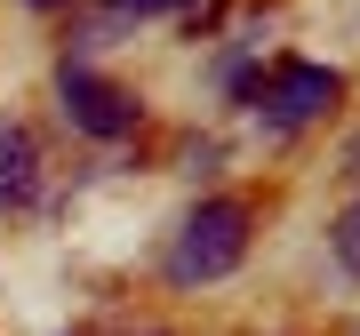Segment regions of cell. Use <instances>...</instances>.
<instances>
[{
    "mask_svg": "<svg viewBox=\"0 0 360 336\" xmlns=\"http://www.w3.org/2000/svg\"><path fill=\"white\" fill-rule=\"evenodd\" d=\"M240 257H248V208L240 200H200L193 217H184L176 248H168V280H176V288L224 280Z\"/></svg>",
    "mask_w": 360,
    "mask_h": 336,
    "instance_id": "cell-1",
    "label": "cell"
},
{
    "mask_svg": "<svg viewBox=\"0 0 360 336\" xmlns=\"http://www.w3.org/2000/svg\"><path fill=\"white\" fill-rule=\"evenodd\" d=\"M32 168H40V144L32 129H0V200H16V193H32Z\"/></svg>",
    "mask_w": 360,
    "mask_h": 336,
    "instance_id": "cell-4",
    "label": "cell"
},
{
    "mask_svg": "<svg viewBox=\"0 0 360 336\" xmlns=\"http://www.w3.org/2000/svg\"><path fill=\"white\" fill-rule=\"evenodd\" d=\"M168 8H184V0H112V16H168Z\"/></svg>",
    "mask_w": 360,
    "mask_h": 336,
    "instance_id": "cell-6",
    "label": "cell"
},
{
    "mask_svg": "<svg viewBox=\"0 0 360 336\" xmlns=\"http://www.w3.org/2000/svg\"><path fill=\"white\" fill-rule=\"evenodd\" d=\"M328 104H336V72L328 65H281L257 89V120H264L272 136H296L304 120H321Z\"/></svg>",
    "mask_w": 360,
    "mask_h": 336,
    "instance_id": "cell-2",
    "label": "cell"
},
{
    "mask_svg": "<svg viewBox=\"0 0 360 336\" xmlns=\"http://www.w3.org/2000/svg\"><path fill=\"white\" fill-rule=\"evenodd\" d=\"M56 96H65V120L80 136H129L136 129V96L112 89V80H96V72H80V65L56 72Z\"/></svg>",
    "mask_w": 360,
    "mask_h": 336,
    "instance_id": "cell-3",
    "label": "cell"
},
{
    "mask_svg": "<svg viewBox=\"0 0 360 336\" xmlns=\"http://www.w3.org/2000/svg\"><path fill=\"white\" fill-rule=\"evenodd\" d=\"M32 8H65V0H32Z\"/></svg>",
    "mask_w": 360,
    "mask_h": 336,
    "instance_id": "cell-7",
    "label": "cell"
},
{
    "mask_svg": "<svg viewBox=\"0 0 360 336\" xmlns=\"http://www.w3.org/2000/svg\"><path fill=\"white\" fill-rule=\"evenodd\" d=\"M328 248H336V264H345V272H360V200L328 224Z\"/></svg>",
    "mask_w": 360,
    "mask_h": 336,
    "instance_id": "cell-5",
    "label": "cell"
}]
</instances>
